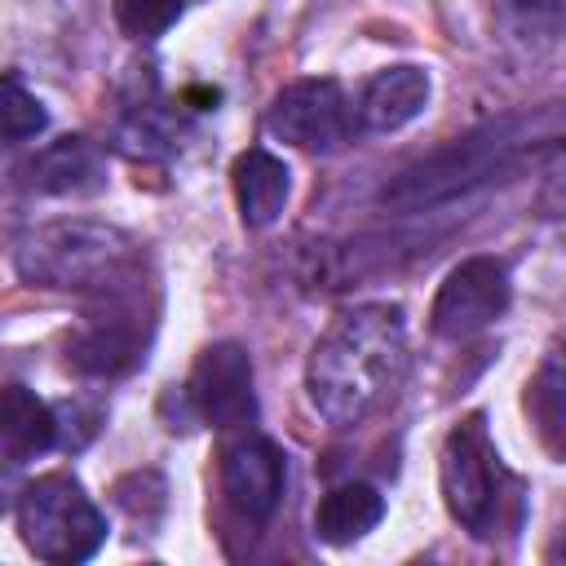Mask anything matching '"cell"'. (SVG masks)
<instances>
[{
    "label": "cell",
    "mask_w": 566,
    "mask_h": 566,
    "mask_svg": "<svg viewBox=\"0 0 566 566\" xmlns=\"http://www.w3.org/2000/svg\"><path fill=\"white\" fill-rule=\"evenodd\" d=\"M186 0H115V22L133 40H155L181 18Z\"/></svg>",
    "instance_id": "e0dca14e"
},
{
    "label": "cell",
    "mask_w": 566,
    "mask_h": 566,
    "mask_svg": "<svg viewBox=\"0 0 566 566\" xmlns=\"http://www.w3.org/2000/svg\"><path fill=\"white\" fill-rule=\"evenodd\" d=\"M57 442V411L49 402H40L35 394H27L22 385L4 389L0 402V447L4 460L18 469L27 460H35L40 451H49Z\"/></svg>",
    "instance_id": "4fadbf2b"
},
{
    "label": "cell",
    "mask_w": 566,
    "mask_h": 566,
    "mask_svg": "<svg viewBox=\"0 0 566 566\" xmlns=\"http://www.w3.org/2000/svg\"><path fill=\"white\" fill-rule=\"evenodd\" d=\"M509 296H513L509 265L500 256H469L442 279L429 310V327L442 340H469L509 310Z\"/></svg>",
    "instance_id": "5b68a950"
},
{
    "label": "cell",
    "mask_w": 566,
    "mask_h": 566,
    "mask_svg": "<svg viewBox=\"0 0 566 566\" xmlns=\"http://www.w3.org/2000/svg\"><path fill=\"white\" fill-rule=\"evenodd\" d=\"M442 500L447 513L473 535V539H491L504 526V504H509V473L495 455V442L486 433V416L473 411L464 416L447 442H442Z\"/></svg>",
    "instance_id": "3957f363"
},
{
    "label": "cell",
    "mask_w": 566,
    "mask_h": 566,
    "mask_svg": "<svg viewBox=\"0 0 566 566\" xmlns=\"http://www.w3.org/2000/svg\"><path fill=\"white\" fill-rule=\"evenodd\" d=\"M124 287H133V279L106 287V296H111L106 314H93L84 323V332L71 340L66 358L75 363V371H84V376H115V371L137 363V354L146 345V332L137 323V310L124 301Z\"/></svg>",
    "instance_id": "9c48e42d"
},
{
    "label": "cell",
    "mask_w": 566,
    "mask_h": 566,
    "mask_svg": "<svg viewBox=\"0 0 566 566\" xmlns=\"http://www.w3.org/2000/svg\"><path fill=\"white\" fill-rule=\"evenodd\" d=\"M0 124H4V142H9V146H18V142H27V137L44 133V124H49L44 106L35 102V93H27V88H22V80H18V75H4V93H0Z\"/></svg>",
    "instance_id": "2e32d148"
},
{
    "label": "cell",
    "mask_w": 566,
    "mask_h": 566,
    "mask_svg": "<svg viewBox=\"0 0 566 566\" xmlns=\"http://www.w3.org/2000/svg\"><path fill=\"white\" fill-rule=\"evenodd\" d=\"M27 283L62 292H106L133 279V239L102 221H49L13 243Z\"/></svg>",
    "instance_id": "7a4b0ae2"
},
{
    "label": "cell",
    "mask_w": 566,
    "mask_h": 566,
    "mask_svg": "<svg viewBox=\"0 0 566 566\" xmlns=\"http://www.w3.org/2000/svg\"><path fill=\"white\" fill-rule=\"evenodd\" d=\"M283 482H287L283 451L270 438L243 433V438L226 442V451H221V486H226V500L248 522H265L279 509Z\"/></svg>",
    "instance_id": "ba28073f"
},
{
    "label": "cell",
    "mask_w": 566,
    "mask_h": 566,
    "mask_svg": "<svg viewBox=\"0 0 566 566\" xmlns=\"http://www.w3.org/2000/svg\"><path fill=\"white\" fill-rule=\"evenodd\" d=\"M190 407L212 424V429H239L256 416V394H252V358L234 340H217L195 358L190 371Z\"/></svg>",
    "instance_id": "52a82bcc"
},
{
    "label": "cell",
    "mask_w": 566,
    "mask_h": 566,
    "mask_svg": "<svg viewBox=\"0 0 566 566\" xmlns=\"http://www.w3.org/2000/svg\"><path fill=\"white\" fill-rule=\"evenodd\" d=\"M424 106H429V75L420 66H385L363 84L354 102V119L367 133H394L411 124Z\"/></svg>",
    "instance_id": "30bf717a"
},
{
    "label": "cell",
    "mask_w": 566,
    "mask_h": 566,
    "mask_svg": "<svg viewBox=\"0 0 566 566\" xmlns=\"http://www.w3.org/2000/svg\"><path fill=\"white\" fill-rule=\"evenodd\" d=\"M18 531L40 562L71 566L102 548L106 517L71 473H44L18 495Z\"/></svg>",
    "instance_id": "277c9868"
},
{
    "label": "cell",
    "mask_w": 566,
    "mask_h": 566,
    "mask_svg": "<svg viewBox=\"0 0 566 566\" xmlns=\"http://www.w3.org/2000/svg\"><path fill=\"white\" fill-rule=\"evenodd\" d=\"M407 376V318L398 305H354L345 310L310 349L305 389L314 411L354 429L376 416Z\"/></svg>",
    "instance_id": "6da1fadb"
},
{
    "label": "cell",
    "mask_w": 566,
    "mask_h": 566,
    "mask_svg": "<svg viewBox=\"0 0 566 566\" xmlns=\"http://www.w3.org/2000/svg\"><path fill=\"white\" fill-rule=\"evenodd\" d=\"M27 186L40 195H88L102 186V155L88 137H57L31 155Z\"/></svg>",
    "instance_id": "7c38bea8"
},
{
    "label": "cell",
    "mask_w": 566,
    "mask_h": 566,
    "mask_svg": "<svg viewBox=\"0 0 566 566\" xmlns=\"http://www.w3.org/2000/svg\"><path fill=\"white\" fill-rule=\"evenodd\" d=\"M265 124L274 137H283L296 150L332 155L358 119H354V106L336 80H296L274 97Z\"/></svg>",
    "instance_id": "8992f818"
},
{
    "label": "cell",
    "mask_w": 566,
    "mask_h": 566,
    "mask_svg": "<svg viewBox=\"0 0 566 566\" xmlns=\"http://www.w3.org/2000/svg\"><path fill=\"white\" fill-rule=\"evenodd\" d=\"M526 407L544 433V442L566 455V332L553 336V345L544 349V363L531 380V394H526Z\"/></svg>",
    "instance_id": "9a60e30c"
},
{
    "label": "cell",
    "mask_w": 566,
    "mask_h": 566,
    "mask_svg": "<svg viewBox=\"0 0 566 566\" xmlns=\"http://www.w3.org/2000/svg\"><path fill=\"white\" fill-rule=\"evenodd\" d=\"M230 186H234L239 217H243V226H252V230L274 226L279 212H283V203H287V190H292L287 164L274 159V155L261 150V146H252V150H243V155L234 159Z\"/></svg>",
    "instance_id": "8fae6325"
},
{
    "label": "cell",
    "mask_w": 566,
    "mask_h": 566,
    "mask_svg": "<svg viewBox=\"0 0 566 566\" xmlns=\"http://www.w3.org/2000/svg\"><path fill=\"white\" fill-rule=\"evenodd\" d=\"M380 517H385V495L376 486H367V482H340V486H332L318 500V509H314V535L323 544L345 548V544L363 539L367 531H376Z\"/></svg>",
    "instance_id": "5bb4252c"
}]
</instances>
